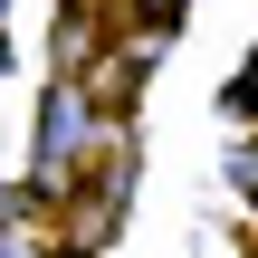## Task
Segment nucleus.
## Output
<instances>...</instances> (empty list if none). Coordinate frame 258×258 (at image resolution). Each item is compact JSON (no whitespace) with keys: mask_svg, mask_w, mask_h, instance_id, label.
I'll return each instance as SVG.
<instances>
[{"mask_svg":"<svg viewBox=\"0 0 258 258\" xmlns=\"http://www.w3.org/2000/svg\"><path fill=\"white\" fill-rule=\"evenodd\" d=\"M96 153V96L86 86H48V115H38V191H67V172H86Z\"/></svg>","mask_w":258,"mask_h":258,"instance_id":"1","label":"nucleus"}]
</instances>
